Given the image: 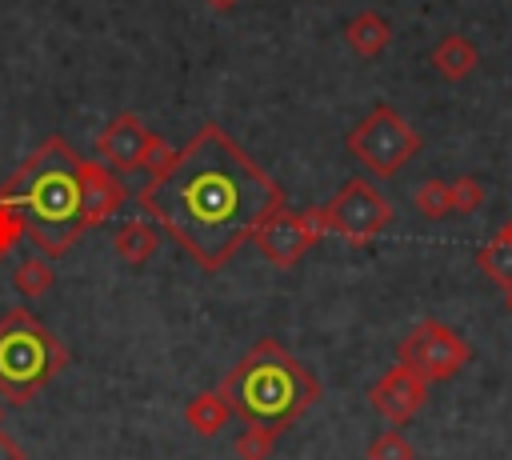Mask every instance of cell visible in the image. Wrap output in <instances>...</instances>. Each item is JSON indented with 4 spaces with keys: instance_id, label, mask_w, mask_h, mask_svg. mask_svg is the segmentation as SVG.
I'll return each instance as SVG.
<instances>
[{
    "instance_id": "cell-7",
    "label": "cell",
    "mask_w": 512,
    "mask_h": 460,
    "mask_svg": "<svg viewBox=\"0 0 512 460\" xmlns=\"http://www.w3.org/2000/svg\"><path fill=\"white\" fill-rule=\"evenodd\" d=\"M396 360L408 364L412 372H420L428 384L436 380H452L468 360H472V348L464 336H456L448 324L440 320H420L396 348Z\"/></svg>"
},
{
    "instance_id": "cell-12",
    "label": "cell",
    "mask_w": 512,
    "mask_h": 460,
    "mask_svg": "<svg viewBox=\"0 0 512 460\" xmlns=\"http://www.w3.org/2000/svg\"><path fill=\"white\" fill-rule=\"evenodd\" d=\"M344 40H348V48H352L356 56L372 60V56H380V52L392 44V24H388L380 12H356V16L344 24Z\"/></svg>"
},
{
    "instance_id": "cell-26",
    "label": "cell",
    "mask_w": 512,
    "mask_h": 460,
    "mask_svg": "<svg viewBox=\"0 0 512 460\" xmlns=\"http://www.w3.org/2000/svg\"><path fill=\"white\" fill-rule=\"evenodd\" d=\"M500 236H504V240H508V244H512V220H508V224H504V228H500Z\"/></svg>"
},
{
    "instance_id": "cell-25",
    "label": "cell",
    "mask_w": 512,
    "mask_h": 460,
    "mask_svg": "<svg viewBox=\"0 0 512 460\" xmlns=\"http://www.w3.org/2000/svg\"><path fill=\"white\" fill-rule=\"evenodd\" d=\"M204 4H208V8H216V12H228V8H236L240 0H204Z\"/></svg>"
},
{
    "instance_id": "cell-16",
    "label": "cell",
    "mask_w": 512,
    "mask_h": 460,
    "mask_svg": "<svg viewBox=\"0 0 512 460\" xmlns=\"http://www.w3.org/2000/svg\"><path fill=\"white\" fill-rule=\"evenodd\" d=\"M12 284H16V292L20 296H48V288L56 284V276H52V264H48V256L40 252V256H24L20 264H16V272H12Z\"/></svg>"
},
{
    "instance_id": "cell-10",
    "label": "cell",
    "mask_w": 512,
    "mask_h": 460,
    "mask_svg": "<svg viewBox=\"0 0 512 460\" xmlns=\"http://www.w3.org/2000/svg\"><path fill=\"white\" fill-rule=\"evenodd\" d=\"M148 144H152V132L140 124V116H136V112H120V116H116V120L96 136L100 156H104L112 168H124V172H132V168H140V164H144Z\"/></svg>"
},
{
    "instance_id": "cell-22",
    "label": "cell",
    "mask_w": 512,
    "mask_h": 460,
    "mask_svg": "<svg viewBox=\"0 0 512 460\" xmlns=\"http://www.w3.org/2000/svg\"><path fill=\"white\" fill-rule=\"evenodd\" d=\"M24 236V224H20V216L16 212H8L4 204H0V260L12 252V244Z\"/></svg>"
},
{
    "instance_id": "cell-27",
    "label": "cell",
    "mask_w": 512,
    "mask_h": 460,
    "mask_svg": "<svg viewBox=\"0 0 512 460\" xmlns=\"http://www.w3.org/2000/svg\"><path fill=\"white\" fill-rule=\"evenodd\" d=\"M504 304H508V312H512V288H504Z\"/></svg>"
},
{
    "instance_id": "cell-17",
    "label": "cell",
    "mask_w": 512,
    "mask_h": 460,
    "mask_svg": "<svg viewBox=\"0 0 512 460\" xmlns=\"http://www.w3.org/2000/svg\"><path fill=\"white\" fill-rule=\"evenodd\" d=\"M476 264H480V272H484L492 284L512 288V244H508L500 232L476 252Z\"/></svg>"
},
{
    "instance_id": "cell-8",
    "label": "cell",
    "mask_w": 512,
    "mask_h": 460,
    "mask_svg": "<svg viewBox=\"0 0 512 460\" xmlns=\"http://www.w3.org/2000/svg\"><path fill=\"white\" fill-rule=\"evenodd\" d=\"M328 232L324 224V208H304V212H292L288 204L276 208L260 228H256V248L276 264V268H292L300 264V256Z\"/></svg>"
},
{
    "instance_id": "cell-19",
    "label": "cell",
    "mask_w": 512,
    "mask_h": 460,
    "mask_svg": "<svg viewBox=\"0 0 512 460\" xmlns=\"http://www.w3.org/2000/svg\"><path fill=\"white\" fill-rule=\"evenodd\" d=\"M368 460H416V448L408 436H400L396 428L380 432L372 444H368Z\"/></svg>"
},
{
    "instance_id": "cell-15",
    "label": "cell",
    "mask_w": 512,
    "mask_h": 460,
    "mask_svg": "<svg viewBox=\"0 0 512 460\" xmlns=\"http://www.w3.org/2000/svg\"><path fill=\"white\" fill-rule=\"evenodd\" d=\"M184 420H188V428H192L196 436H216V432H224V424L232 420V404L224 400L220 388H216V392H200V396H192V404L184 408Z\"/></svg>"
},
{
    "instance_id": "cell-24",
    "label": "cell",
    "mask_w": 512,
    "mask_h": 460,
    "mask_svg": "<svg viewBox=\"0 0 512 460\" xmlns=\"http://www.w3.org/2000/svg\"><path fill=\"white\" fill-rule=\"evenodd\" d=\"M0 460H24V452H20V444L0 428Z\"/></svg>"
},
{
    "instance_id": "cell-5",
    "label": "cell",
    "mask_w": 512,
    "mask_h": 460,
    "mask_svg": "<svg viewBox=\"0 0 512 460\" xmlns=\"http://www.w3.org/2000/svg\"><path fill=\"white\" fill-rule=\"evenodd\" d=\"M348 152L372 172V176H396L416 152H420V132L392 108V104H376L348 136H344Z\"/></svg>"
},
{
    "instance_id": "cell-2",
    "label": "cell",
    "mask_w": 512,
    "mask_h": 460,
    "mask_svg": "<svg viewBox=\"0 0 512 460\" xmlns=\"http://www.w3.org/2000/svg\"><path fill=\"white\" fill-rule=\"evenodd\" d=\"M0 204L20 216L44 256H64L84 232V160L64 136H48L4 184Z\"/></svg>"
},
{
    "instance_id": "cell-14",
    "label": "cell",
    "mask_w": 512,
    "mask_h": 460,
    "mask_svg": "<svg viewBox=\"0 0 512 460\" xmlns=\"http://www.w3.org/2000/svg\"><path fill=\"white\" fill-rule=\"evenodd\" d=\"M156 244H160V228L152 224V220H124L116 232H112V248H116V256L120 260H128V264H144L152 252H156Z\"/></svg>"
},
{
    "instance_id": "cell-3",
    "label": "cell",
    "mask_w": 512,
    "mask_h": 460,
    "mask_svg": "<svg viewBox=\"0 0 512 460\" xmlns=\"http://www.w3.org/2000/svg\"><path fill=\"white\" fill-rule=\"evenodd\" d=\"M220 392L232 404V416L280 436L320 400V380L280 340H260L236 360Z\"/></svg>"
},
{
    "instance_id": "cell-9",
    "label": "cell",
    "mask_w": 512,
    "mask_h": 460,
    "mask_svg": "<svg viewBox=\"0 0 512 460\" xmlns=\"http://www.w3.org/2000/svg\"><path fill=\"white\" fill-rule=\"evenodd\" d=\"M368 400H372V408L388 420V424H404V420H412L420 408H424V400H428V380L420 376V372H412L408 364H392L372 388H368Z\"/></svg>"
},
{
    "instance_id": "cell-18",
    "label": "cell",
    "mask_w": 512,
    "mask_h": 460,
    "mask_svg": "<svg viewBox=\"0 0 512 460\" xmlns=\"http://www.w3.org/2000/svg\"><path fill=\"white\" fill-rule=\"evenodd\" d=\"M412 204H416L420 216H428V220H444V216L452 212V188H448L444 180H424V184L412 192Z\"/></svg>"
},
{
    "instance_id": "cell-20",
    "label": "cell",
    "mask_w": 512,
    "mask_h": 460,
    "mask_svg": "<svg viewBox=\"0 0 512 460\" xmlns=\"http://www.w3.org/2000/svg\"><path fill=\"white\" fill-rule=\"evenodd\" d=\"M448 188H452V212H464V216L476 212L488 200V192H484V184L476 176H456Z\"/></svg>"
},
{
    "instance_id": "cell-28",
    "label": "cell",
    "mask_w": 512,
    "mask_h": 460,
    "mask_svg": "<svg viewBox=\"0 0 512 460\" xmlns=\"http://www.w3.org/2000/svg\"><path fill=\"white\" fill-rule=\"evenodd\" d=\"M0 424H4V408H0Z\"/></svg>"
},
{
    "instance_id": "cell-1",
    "label": "cell",
    "mask_w": 512,
    "mask_h": 460,
    "mask_svg": "<svg viewBox=\"0 0 512 460\" xmlns=\"http://www.w3.org/2000/svg\"><path fill=\"white\" fill-rule=\"evenodd\" d=\"M136 204L204 272H216L284 208V188L220 124H200L196 136L148 176Z\"/></svg>"
},
{
    "instance_id": "cell-21",
    "label": "cell",
    "mask_w": 512,
    "mask_h": 460,
    "mask_svg": "<svg viewBox=\"0 0 512 460\" xmlns=\"http://www.w3.org/2000/svg\"><path fill=\"white\" fill-rule=\"evenodd\" d=\"M272 444H276L272 432L248 424V428L236 436V456H240V460H268V456H272Z\"/></svg>"
},
{
    "instance_id": "cell-11",
    "label": "cell",
    "mask_w": 512,
    "mask_h": 460,
    "mask_svg": "<svg viewBox=\"0 0 512 460\" xmlns=\"http://www.w3.org/2000/svg\"><path fill=\"white\" fill-rule=\"evenodd\" d=\"M124 200H128L124 184L108 168H100L96 160H84V220H88V228H96L112 212H120Z\"/></svg>"
},
{
    "instance_id": "cell-13",
    "label": "cell",
    "mask_w": 512,
    "mask_h": 460,
    "mask_svg": "<svg viewBox=\"0 0 512 460\" xmlns=\"http://www.w3.org/2000/svg\"><path fill=\"white\" fill-rule=\"evenodd\" d=\"M476 64H480V52H476V44H472L468 36H460V32H448V36L432 48V68H436L444 80H464L468 72H476Z\"/></svg>"
},
{
    "instance_id": "cell-6",
    "label": "cell",
    "mask_w": 512,
    "mask_h": 460,
    "mask_svg": "<svg viewBox=\"0 0 512 460\" xmlns=\"http://www.w3.org/2000/svg\"><path fill=\"white\" fill-rule=\"evenodd\" d=\"M324 224L328 232H336L340 240L348 244H368L376 240L388 224H392V204L384 200V192L364 180V176H352L348 184H340V192L324 204Z\"/></svg>"
},
{
    "instance_id": "cell-23",
    "label": "cell",
    "mask_w": 512,
    "mask_h": 460,
    "mask_svg": "<svg viewBox=\"0 0 512 460\" xmlns=\"http://www.w3.org/2000/svg\"><path fill=\"white\" fill-rule=\"evenodd\" d=\"M168 160H172V148H168L160 136H152V144H148V152H144V164H140V168L156 172V168H164Z\"/></svg>"
},
{
    "instance_id": "cell-4",
    "label": "cell",
    "mask_w": 512,
    "mask_h": 460,
    "mask_svg": "<svg viewBox=\"0 0 512 460\" xmlns=\"http://www.w3.org/2000/svg\"><path fill=\"white\" fill-rule=\"evenodd\" d=\"M68 364L64 344L28 308L0 316V400L28 404Z\"/></svg>"
}]
</instances>
